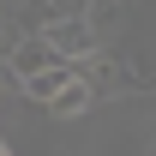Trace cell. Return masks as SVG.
I'll use <instances>...</instances> for the list:
<instances>
[{"mask_svg": "<svg viewBox=\"0 0 156 156\" xmlns=\"http://www.w3.org/2000/svg\"><path fill=\"white\" fill-rule=\"evenodd\" d=\"M54 48H48V36H36V30H24L18 42H12V54L0 60V72L12 78V84H24V78H36V72H48V66H54Z\"/></svg>", "mask_w": 156, "mask_h": 156, "instance_id": "cell-2", "label": "cell"}, {"mask_svg": "<svg viewBox=\"0 0 156 156\" xmlns=\"http://www.w3.org/2000/svg\"><path fill=\"white\" fill-rule=\"evenodd\" d=\"M36 36H48V48H54L66 66H78V60L102 54V36H96L84 18H78V12H72V18H60V24H48V30H36Z\"/></svg>", "mask_w": 156, "mask_h": 156, "instance_id": "cell-1", "label": "cell"}, {"mask_svg": "<svg viewBox=\"0 0 156 156\" xmlns=\"http://www.w3.org/2000/svg\"><path fill=\"white\" fill-rule=\"evenodd\" d=\"M0 12H6V18H12V12H18V0H0Z\"/></svg>", "mask_w": 156, "mask_h": 156, "instance_id": "cell-5", "label": "cell"}, {"mask_svg": "<svg viewBox=\"0 0 156 156\" xmlns=\"http://www.w3.org/2000/svg\"><path fill=\"white\" fill-rule=\"evenodd\" d=\"M0 156H12V150H6V144H0Z\"/></svg>", "mask_w": 156, "mask_h": 156, "instance_id": "cell-6", "label": "cell"}, {"mask_svg": "<svg viewBox=\"0 0 156 156\" xmlns=\"http://www.w3.org/2000/svg\"><path fill=\"white\" fill-rule=\"evenodd\" d=\"M72 78H78V66H66V60H54L48 72H36V78H24V84H18V96H30V102H42V108H48V102H54L60 90L72 84Z\"/></svg>", "mask_w": 156, "mask_h": 156, "instance_id": "cell-3", "label": "cell"}, {"mask_svg": "<svg viewBox=\"0 0 156 156\" xmlns=\"http://www.w3.org/2000/svg\"><path fill=\"white\" fill-rule=\"evenodd\" d=\"M90 102H96V96H90V84H84V78H72V84H66V90L48 102V114H54V120H78Z\"/></svg>", "mask_w": 156, "mask_h": 156, "instance_id": "cell-4", "label": "cell"}]
</instances>
